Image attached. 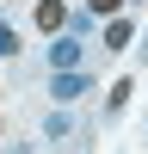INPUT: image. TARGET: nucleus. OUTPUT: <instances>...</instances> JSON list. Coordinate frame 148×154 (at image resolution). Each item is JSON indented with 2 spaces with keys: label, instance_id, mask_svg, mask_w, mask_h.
Instances as JSON below:
<instances>
[{
  "label": "nucleus",
  "instance_id": "f257e3e1",
  "mask_svg": "<svg viewBox=\"0 0 148 154\" xmlns=\"http://www.w3.org/2000/svg\"><path fill=\"white\" fill-rule=\"evenodd\" d=\"M80 93H93V74H86V68H56V80H49V99H56V105H74Z\"/></svg>",
  "mask_w": 148,
  "mask_h": 154
},
{
  "label": "nucleus",
  "instance_id": "f03ea898",
  "mask_svg": "<svg viewBox=\"0 0 148 154\" xmlns=\"http://www.w3.org/2000/svg\"><path fill=\"white\" fill-rule=\"evenodd\" d=\"M68 25V6L62 0H37V31H62Z\"/></svg>",
  "mask_w": 148,
  "mask_h": 154
},
{
  "label": "nucleus",
  "instance_id": "7ed1b4c3",
  "mask_svg": "<svg viewBox=\"0 0 148 154\" xmlns=\"http://www.w3.org/2000/svg\"><path fill=\"white\" fill-rule=\"evenodd\" d=\"M49 62H56V68H80V43H74V37L49 43Z\"/></svg>",
  "mask_w": 148,
  "mask_h": 154
},
{
  "label": "nucleus",
  "instance_id": "20e7f679",
  "mask_svg": "<svg viewBox=\"0 0 148 154\" xmlns=\"http://www.w3.org/2000/svg\"><path fill=\"white\" fill-rule=\"evenodd\" d=\"M123 43H136V25L130 19H111L105 25V49H123Z\"/></svg>",
  "mask_w": 148,
  "mask_h": 154
},
{
  "label": "nucleus",
  "instance_id": "39448f33",
  "mask_svg": "<svg viewBox=\"0 0 148 154\" xmlns=\"http://www.w3.org/2000/svg\"><path fill=\"white\" fill-rule=\"evenodd\" d=\"M74 130H80V123H74V117H68V111H56V117H49V123H43V136H49V142H68V136H74Z\"/></svg>",
  "mask_w": 148,
  "mask_h": 154
},
{
  "label": "nucleus",
  "instance_id": "423d86ee",
  "mask_svg": "<svg viewBox=\"0 0 148 154\" xmlns=\"http://www.w3.org/2000/svg\"><path fill=\"white\" fill-rule=\"evenodd\" d=\"M19 49H25V43H19V31H12V25H0V56H19Z\"/></svg>",
  "mask_w": 148,
  "mask_h": 154
},
{
  "label": "nucleus",
  "instance_id": "0eeeda50",
  "mask_svg": "<svg viewBox=\"0 0 148 154\" xmlns=\"http://www.w3.org/2000/svg\"><path fill=\"white\" fill-rule=\"evenodd\" d=\"M123 0H86V12H93V19H105V12H117Z\"/></svg>",
  "mask_w": 148,
  "mask_h": 154
},
{
  "label": "nucleus",
  "instance_id": "6e6552de",
  "mask_svg": "<svg viewBox=\"0 0 148 154\" xmlns=\"http://www.w3.org/2000/svg\"><path fill=\"white\" fill-rule=\"evenodd\" d=\"M136 56H142V62H148V31H142V37H136Z\"/></svg>",
  "mask_w": 148,
  "mask_h": 154
}]
</instances>
